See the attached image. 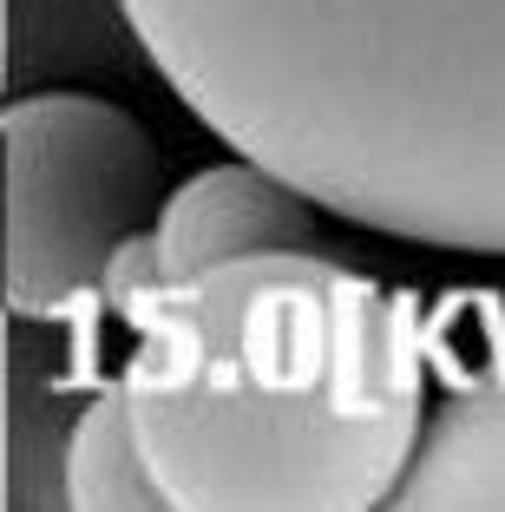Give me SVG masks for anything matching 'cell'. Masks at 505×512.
<instances>
[{
  "mask_svg": "<svg viewBox=\"0 0 505 512\" xmlns=\"http://www.w3.org/2000/svg\"><path fill=\"white\" fill-rule=\"evenodd\" d=\"M119 401L158 512H381L433 414L407 289L335 243L256 250L105 296Z\"/></svg>",
  "mask_w": 505,
  "mask_h": 512,
  "instance_id": "6da1fadb",
  "label": "cell"
},
{
  "mask_svg": "<svg viewBox=\"0 0 505 512\" xmlns=\"http://www.w3.org/2000/svg\"><path fill=\"white\" fill-rule=\"evenodd\" d=\"M151 73L328 217L505 256V0H119Z\"/></svg>",
  "mask_w": 505,
  "mask_h": 512,
  "instance_id": "7a4b0ae2",
  "label": "cell"
},
{
  "mask_svg": "<svg viewBox=\"0 0 505 512\" xmlns=\"http://www.w3.org/2000/svg\"><path fill=\"white\" fill-rule=\"evenodd\" d=\"M7 322L60 335L92 375L105 335V283L158 224L164 158L151 132L79 86L7 99Z\"/></svg>",
  "mask_w": 505,
  "mask_h": 512,
  "instance_id": "3957f363",
  "label": "cell"
},
{
  "mask_svg": "<svg viewBox=\"0 0 505 512\" xmlns=\"http://www.w3.org/2000/svg\"><path fill=\"white\" fill-rule=\"evenodd\" d=\"M322 217L328 211L309 191H296L283 171L230 151V165L197 171L164 197L158 224L119 256L105 296L125 283H171V276H191L256 250H315V243H328Z\"/></svg>",
  "mask_w": 505,
  "mask_h": 512,
  "instance_id": "277c9868",
  "label": "cell"
},
{
  "mask_svg": "<svg viewBox=\"0 0 505 512\" xmlns=\"http://www.w3.org/2000/svg\"><path fill=\"white\" fill-rule=\"evenodd\" d=\"M401 512H505V322L446 355L420 453L407 467Z\"/></svg>",
  "mask_w": 505,
  "mask_h": 512,
  "instance_id": "5b68a950",
  "label": "cell"
},
{
  "mask_svg": "<svg viewBox=\"0 0 505 512\" xmlns=\"http://www.w3.org/2000/svg\"><path fill=\"white\" fill-rule=\"evenodd\" d=\"M60 493L73 512H158L151 473L132 447L119 401L92 381V394L79 401L73 427H66V453H60Z\"/></svg>",
  "mask_w": 505,
  "mask_h": 512,
  "instance_id": "8992f818",
  "label": "cell"
}]
</instances>
